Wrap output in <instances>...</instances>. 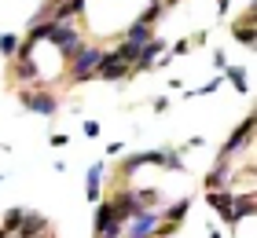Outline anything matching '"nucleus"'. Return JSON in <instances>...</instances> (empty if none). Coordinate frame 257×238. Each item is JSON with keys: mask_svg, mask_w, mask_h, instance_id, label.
<instances>
[{"mask_svg": "<svg viewBox=\"0 0 257 238\" xmlns=\"http://www.w3.org/2000/svg\"><path fill=\"white\" fill-rule=\"evenodd\" d=\"M103 172H107V165H103V161H96L88 169V183H85L88 201H99V194H103Z\"/></svg>", "mask_w": 257, "mask_h": 238, "instance_id": "13", "label": "nucleus"}, {"mask_svg": "<svg viewBox=\"0 0 257 238\" xmlns=\"http://www.w3.org/2000/svg\"><path fill=\"white\" fill-rule=\"evenodd\" d=\"M151 37H155V30H151V26H144V22L136 19L133 26L125 30V37H121V41H125V44H133V48H144V44H147Z\"/></svg>", "mask_w": 257, "mask_h": 238, "instance_id": "15", "label": "nucleus"}, {"mask_svg": "<svg viewBox=\"0 0 257 238\" xmlns=\"http://www.w3.org/2000/svg\"><path fill=\"white\" fill-rule=\"evenodd\" d=\"M0 238H11V234H8V231H0Z\"/></svg>", "mask_w": 257, "mask_h": 238, "instance_id": "32", "label": "nucleus"}, {"mask_svg": "<svg viewBox=\"0 0 257 238\" xmlns=\"http://www.w3.org/2000/svg\"><path fill=\"white\" fill-rule=\"evenodd\" d=\"M48 143H52V147H66V143H70V136H63V132H52V136H48Z\"/></svg>", "mask_w": 257, "mask_h": 238, "instance_id": "22", "label": "nucleus"}, {"mask_svg": "<svg viewBox=\"0 0 257 238\" xmlns=\"http://www.w3.org/2000/svg\"><path fill=\"white\" fill-rule=\"evenodd\" d=\"M151 165H162V169H173V172H184V169H188L177 150H155V161H151Z\"/></svg>", "mask_w": 257, "mask_h": 238, "instance_id": "16", "label": "nucleus"}, {"mask_svg": "<svg viewBox=\"0 0 257 238\" xmlns=\"http://www.w3.org/2000/svg\"><path fill=\"white\" fill-rule=\"evenodd\" d=\"M191 52V41H177L173 44V55H188Z\"/></svg>", "mask_w": 257, "mask_h": 238, "instance_id": "23", "label": "nucleus"}, {"mask_svg": "<svg viewBox=\"0 0 257 238\" xmlns=\"http://www.w3.org/2000/svg\"><path fill=\"white\" fill-rule=\"evenodd\" d=\"M158 227H162L158 209H136V212H128V216H125L121 238H155Z\"/></svg>", "mask_w": 257, "mask_h": 238, "instance_id": "1", "label": "nucleus"}, {"mask_svg": "<svg viewBox=\"0 0 257 238\" xmlns=\"http://www.w3.org/2000/svg\"><path fill=\"white\" fill-rule=\"evenodd\" d=\"M0 183H4V176H0Z\"/></svg>", "mask_w": 257, "mask_h": 238, "instance_id": "33", "label": "nucleus"}, {"mask_svg": "<svg viewBox=\"0 0 257 238\" xmlns=\"http://www.w3.org/2000/svg\"><path fill=\"white\" fill-rule=\"evenodd\" d=\"M224 77L231 81V85H235V92H242V95H246V88H250V81H246V74H242L239 66H224Z\"/></svg>", "mask_w": 257, "mask_h": 238, "instance_id": "18", "label": "nucleus"}, {"mask_svg": "<svg viewBox=\"0 0 257 238\" xmlns=\"http://www.w3.org/2000/svg\"><path fill=\"white\" fill-rule=\"evenodd\" d=\"M99 55H103L99 48L85 44L74 59H70V63H74V66H70V77H74V81H92V77H96V66H99Z\"/></svg>", "mask_w": 257, "mask_h": 238, "instance_id": "4", "label": "nucleus"}, {"mask_svg": "<svg viewBox=\"0 0 257 238\" xmlns=\"http://www.w3.org/2000/svg\"><path fill=\"white\" fill-rule=\"evenodd\" d=\"M151 161H155V150H144V154H133V158H125V161H121V172H125V180H128V176H133L136 169L151 165Z\"/></svg>", "mask_w": 257, "mask_h": 238, "instance_id": "17", "label": "nucleus"}, {"mask_svg": "<svg viewBox=\"0 0 257 238\" xmlns=\"http://www.w3.org/2000/svg\"><path fill=\"white\" fill-rule=\"evenodd\" d=\"M202 187H206V190H224V187H231V165L217 161V169L202 180Z\"/></svg>", "mask_w": 257, "mask_h": 238, "instance_id": "10", "label": "nucleus"}, {"mask_svg": "<svg viewBox=\"0 0 257 238\" xmlns=\"http://www.w3.org/2000/svg\"><path fill=\"white\" fill-rule=\"evenodd\" d=\"M22 220H26V209H8V216H4V227H0V231H8V234H15Z\"/></svg>", "mask_w": 257, "mask_h": 238, "instance_id": "19", "label": "nucleus"}, {"mask_svg": "<svg viewBox=\"0 0 257 238\" xmlns=\"http://www.w3.org/2000/svg\"><path fill=\"white\" fill-rule=\"evenodd\" d=\"M19 33H4L0 37V55H8V59H15V52H19Z\"/></svg>", "mask_w": 257, "mask_h": 238, "instance_id": "20", "label": "nucleus"}, {"mask_svg": "<svg viewBox=\"0 0 257 238\" xmlns=\"http://www.w3.org/2000/svg\"><path fill=\"white\" fill-rule=\"evenodd\" d=\"M217 88H220V77H213V81H206L202 88H195V92H188V95H213Z\"/></svg>", "mask_w": 257, "mask_h": 238, "instance_id": "21", "label": "nucleus"}, {"mask_svg": "<svg viewBox=\"0 0 257 238\" xmlns=\"http://www.w3.org/2000/svg\"><path fill=\"white\" fill-rule=\"evenodd\" d=\"M121 150H125V143H110V147H107V154H110V158H118Z\"/></svg>", "mask_w": 257, "mask_h": 238, "instance_id": "28", "label": "nucleus"}, {"mask_svg": "<svg viewBox=\"0 0 257 238\" xmlns=\"http://www.w3.org/2000/svg\"><path fill=\"white\" fill-rule=\"evenodd\" d=\"M37 238H55V234H52V231H48V234H37Z\"/></svg>", "mask_w": 257, "mask_h": 238, "instance_id": "31", "label": "nucleus"}, {"mask_svg": "<svg viewBox=\"0 0 257 238\" xmlns=\"http://www.w3.org/2000/svg\"><path fill=\"white\" fill-rule=\"evenodd\" d=\"M250 136H253V117H246V121L239 125V132L231 136L224 147H220V158L217 161H224V165H231V158H235L239 150H250Z\"/></svg>", "mask_w": 257, "mask_h": 238, "instance_id": "5", "label": "nucleus"}, {"mask_svg": "<svg viewBox=\"0 0 257 238\" xmlns=\"http://www.w3.org/2000/svg\"><path fill=\"white\" fill-rule=\"evenodd\" d=\"M85 136L96 139V136H99V121H85Z\"/></svg>", "mask_w": 257, "mask_h": 238, "instance_id": "25", "label": "nucleus"}, {"mask_svg": "<svg viewBox=\"0 0 257 238\" xmlns=\"http://www.w3.org/2000/svg\"><path fill=\"white\" fill-rule=\"evenodd\" d=\"M188 209H191V198H180L177 205L158 209V216H162V223H169V227H180V220L188 216Z\"/></svg>", "mask_w": 257, "mask_h": 238, "instance_id": "11", "label": "nucleus"}, {"mask_svg": "<svg viewBox=\"0 0 257 238\" xmlns=\"http://www.w3.org/2000/svg\"><path fill=\"white\" fill-rule=\"evenodd\" d=\"M166 52V41H158V37H151L144 48H140V55H136V66H133V74H144V70H155V59Z\"/></svg>", "mask_w": 257, "mask_h": 238, "instance_id": "8", "label": "nucleus"}, {"mask_svg": "<svg viewBox=\"0 0 257 238\" xmlns=\"http://www.w3.org/2000/svg\"><path fill=\"white\" fill-rule=\"evenodd\" d=\"M11 74H15V81H26V88H37L44 81L33 59H15V70H11Z\"/></svg>", "mask_w": 257, "mask_h": 238, "instance_id": "9", "label": "nucleus"}, {"mask_svg": "<svg viewBox=\"0 0 257 238\" xmlns=\"http://www.w3.org/2000/svg\"><path fill=\"white\" fill-rule=\"evenodd\" d=\"M19 103H22V110L41 114V117H55V114H59V99H55L48 88H22Z\"/></svg>", "mask_w": 257, "mask_h": 238, "instance_id": "2", "label": "nucleus"}, {"mask_svg": "<svg viewBox=\"0 0 257 238\" xmlns=\"http://www.w3.org/2000/svg\"><path fill=\"white\" fill-rule=\"evenodd\" d=\"M155 110H158V114L169 110V99H166V95H158V99H155Z\"/></svg>", "mask_w": 257, "mask_h": 238, "instance_id": "27", "label": "nucleus"}, {"mask_svg": "<svg viewBox=\"0 0 257 238\" xmlns=\"http://www.w3.org/2000/svg\"><path fill=\"white\" fill-rule=\"evenodd\" d=\"M48 4H55V8H59V4H66V0H48Z\"/></svg>", "mask_w": 257, "mask_h": 238, "instance_id": "30", "label": "nucleus"}, {"mask_svg": "<svg viewBox=\"0 0 257 238\" xmlns=\"http://www.w3.org/2000/svg\"><path fill=\"white\" fill-rule=\"evenodd\" d=\"M85 15V0H66V4H59L52 11V22H59V26H70V19Z\"/></svg>", "mask_w": 257, "mask_h": 238, "instance_id": "12", "label": "nucleus"}, {"mask_svg": "<svg viewBox=\"0 0 257 238\" xmlns=\"http://www.w3.org/2000/svg\"><path fill=\"white\" fill-rule=\"evenodd\" d=\"M213 66H217V70H224V66H228V55H224V52H220V48H217V52H213Z\"/></svg>", "mask_w": 257, "mask_h": 238, "instance_id": "24", "label": "nucleus"}, {"mask_svg": "<svg viewBox=\"0 0 257 238\" xmlns=\"http://www.w3.org/2000/svg\"><path fill=\"white\" fill-rule=\"evenodd\" d=\"M48 231H52V223L44 212H26V220L19 223V231L11 238H37V234H48Z\"/></svg>", "mask_w": 257, "mask_h": 238, "instance_id": "7", "label": "nucleus"}, {"mask_svg": "<svg viewBox=\"0 0 257 238\" xmlns=\"http://www.w3.org/2000/svg\"><path fill=\"white\" fill-rule=\"evenodd\" d=\"M48 41L59 48V55L66 59V63L81 52V48H85V37H81L74 26H59V22H55V30H52V37H48Z\"/></svg>", "mask_w": 257, "mask_h": 238, "instance_id": "3", "label": "nucleus"}, {"mask_svg": "<svg viewBox=\"0 0 257 238\" xmlns=\"http://www.w3.org/2000/svg\"><path fill=\"white\" fill-rule=\"evenodd\" d=\"M209 238H220V231H217V227H209Z\"/></svg>", "mask_w": 257, "mask_h": 238, "instance_id": "29", "label": "nucleus"}, {"mask_svg": "<svg viewBox=\"0 0 257 238\" xmlns=\"http://www.w3.org/2000/svg\"><path fill=\"white\" fill-rule=\"evenodd\" d=\"M228 11H231V0H217V15H220V19H224V15H228Z\"/></svg>", "mask_w": 257, "mask_h": 238, "instance_id": "26", "label": "nucleus"}, {"mask_svg": "<svg viewBox=\"0 0 257 238\" xmlns=\"http://www.w3.org/2000/svg\"><path fill=\"white\" fill-rule=\"evenodd\" d=\"M96 77H103V81H125L128 77V63H121L114 52H103L99 66H96Z\"/></svg>", "mask_w": 257, "mask_h": 238, "instance_id": "6", "label": "nucleus"}, {"mask_svg": "<svg viewBox=\"0 0 257 238\" xmlns=\"http://www.w3.org/2000/svg\"><path fill=\"white\" fill-rule=\"evenodd\" d=\"M231 37H235L242 48H253V37H257V33H253V8L246 11V19H242V22L231 26Z\"/></svg>", "mask_w": 257, "mask_h": 238, "instance_id": "14", "label": "nucleus"}]
</instances>
